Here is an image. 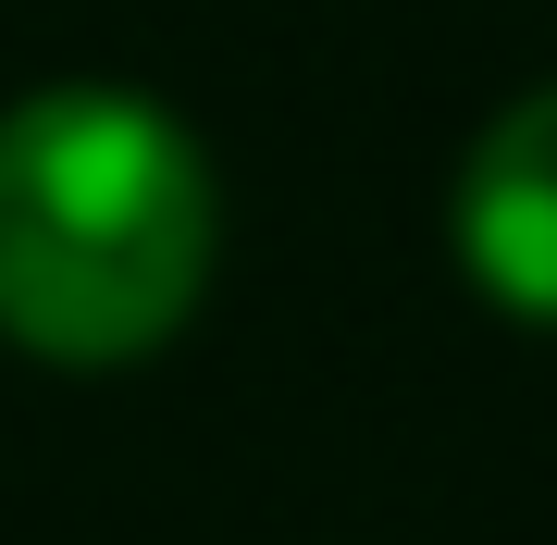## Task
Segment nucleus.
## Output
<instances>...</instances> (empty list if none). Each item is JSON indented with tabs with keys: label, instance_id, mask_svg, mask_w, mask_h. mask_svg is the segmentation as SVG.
Instances as JSON below:
<instances>
[{
	"label": "nucleus",
	"instance_id": "1",
	"mask_svg": "<svg viewBox=\"0 0 557 545\" xmlns=\"http://www.w3.org/2000/svg\"><path fill=\"white\" fill-rule=\"evenodd\" d=\"M223 248L211 162L137 87L0 112V335L50 372H124L199 310Z\"/></svg>",
	"mask_w": 557,
	"mask_h": 545
},
{
	"label": "nucleus",
	"instance_id": "2",
	"mask_svg": "<svg viewBox=\"0 0 557 545\" xmlns=\"http://www.w3.org/2000/svg\"><path fill=\"white\" fill-rule=\"evenodd\" d=\"M446 236H458V261H471V285L496 310L557 323V87L508 100L471 137L458 199H446Z\"/></svg>",
	"mask_w": 557,
	"mask_h": 545
}]
</instances>
